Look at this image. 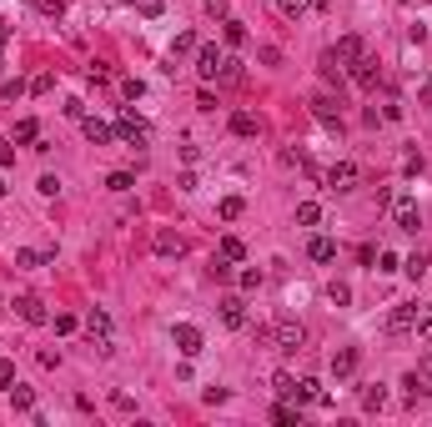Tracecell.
Wrapping results in <instances>:
<instances>
[{"label":"cell","instance_id":"cell-19","mask_svg":"<svg viewBox=\"0 0 432 427\" xmlns=\"http://www.w3.org/2000/svg\"><path fill=\"white\" fill-rule=\"evenodd\" d=\"M231 131H236V136H256V131H262V121H256L251 111H236V116H231Z\"/></svg>","mask_w":432,"mask_h":427},{"label":"cell","instance_id":"cell-25","mask_svg":"<svg viewBox=\"0 0 432 427\" xmlns=\"http://www.w3.org/2000/svg\"><path fill=\"white\" fill-rule=\"evenodd\" d=\"M222 256H226V262H242V256H247L242 237H222Z\"/></svg>","mask_w":432,"mask_h":427},{"label":"cell","instance_id":"cell-3","mask_svg":"<svg viewBox=\"0 0 432 427\" xmlns=\"http://www.w3.org/2000/svg\"><path fill=\"white\" fill-rule=\"evenodd\" d=\"M417 317H422L417 302H392V312H387V337H407L417 327Z\"/></svg>","mask_w":432,"mask_h":427},{"label":"cell","instance_id":"cell-34","mask_svg":"<svg viewBox=\"0 0 432 427\" xmlns=\"http://www.w3.org/2000/svg\"><path fill=\"white\" fill-rule=\"evenodd\" d=\"M226 40H231V46H242V40H247V26H242V20H226Z\"/></svg>","mask_w":432,"mask_h":427},{"label":"cell","instance_id":"cell-18","mask_svg":"<svg viewBox=\"0 0 432 427\" xmlns=\"http://www.w3.org/2000/svg\"><path fill=\"white\" fill-rule=\"evenodd\" d=\"M156 251H161V256H181V251H186V242L176 237V231H156Z\"/></svg>","mask_w":432,"mask_h":427},{"label":"cell","instance_id":"cell-39","mask_svg":"<svg viewBox=\"0 0 432 427\" xmlns=\"http://www.w3.org/2000/svg\"><path fill=\"white\" fill-rule=\"evenodd\" d=\"M35 186H40V196H56V191H60V181H56V176H51V171H46V176H40V181H35Z\"/></svg>","mask_w":432,"mask_h":427},{"label":"cell","instance_id":"cell-29","mask_svg":"<svg viewBox=\"0 0 432 427\" xmlns=\"http://www.w3.org/2000/svg\"><path fill=\"white\" fill-rule=\"evenodd\" d=\"M327 296H332L337 307H347V302H352V287H347V282H332V287H327Z\"/></svg>","mask_w":432,"mask_h":427},{"label":"cell","instance_id":"cell-45","mask_svg":"<svg viewBox=\"0 0 432 427\" xmlns=\"http://www.w3.org/2000/svg\"><path fill=\"white\" fill-rule=\"evenodd\" d=\"M10 161H15V146H10V141H0V171H6Z\"/></svg>","mask_w":432,"mask_h":427},{"label":"cell","instance_id":"cell-17","mask_svg":"<svg viewBox=\"0 0 432 427\" xmlns=\"http://www.w3.org/2000/svg\"><path fill=\"white\" fill-rule=\"evenodd\" d=\"M317 397H322V382H312V377H301L297 387H292V402H297V408H301V402H317Z\"/></svg>","mask_w":432,"mask_h":427},{"label":"cell","instance_id":"cell-15","mask_svg":"<svg viewBox=\"0 0 432 427\" xmlns=\"http://www.w3.org/2000/svg\"><path fill=\"white\" fill-rule=\"evenodd\" d=\"M307 256H312V262H332V256H337V242H332V237H312V242H307Z\"/></svg>","mask_w":432,"mask_h":427},{"label":"cell","instance_id":"cell-32","mask_svg":"<svg viewBox=\"0 0 432 427\" xmlns=\"http://www.w3.org/2000/svg\"><path fill=\"white\" fill-rule=\"evenodd\" d=\"M186 51H197V35H191V31H181V35H176V46H171V56H186Z\"/></svg>","mask_w":432,"mask_h":427},{"label":"cell","instance_id":"cell-9","mask_svg":"<svg viewBox=\"0 0 432 427\" xmlns=\"http://www.w3.org/2000/svg\"><path fill=\"white\" fill-rule=\"evenodd\" d=\"M222 322H226L231 332H242V327L251 322V317H247V302H242V296H222Z\"/></svg>","mask_w":432,"mask_h":427},{"label":"cell","instance_id":"cell-16","mask_svg":"<svg viewBox=\"0 0 432 427\" xmlns=\"http://www.w3.org/2000/svg\"><path fill=\"white\" fill-rule=\"evenodd\" d=\"M10 408H15V412H35V392L20 387V382H10Z\"/></svg>","mask_w":432,"mask_h":427},{"label":"cell","instance_id":"cell-33","mask_svg":"<svg viewBox=\"0 0 432 427\" xmlns=\"http://www.w3.org/2000/svg\"><path fill=\"white\" fill-rule=\"evenodd\" d=\"M402 171H407V176H422V151H407L402 156Z\"/></svg>","mask_w":432,"mask_h":427},{"label":"cell","instance_id":"cell-23","mask_svg":"<svg viewBox=\"0 0 432 427\" xmlns=\"http://www.w3.org/2000/svg\"><path fill=\"white\" fill-rule=\"evenodd\" d=\"M297 408H292V402H276V408H272V422H282V427H297Z\"/></svg>","mask_w":432,"mask_h":427},{"label":"cell","instance_id":"cell-11","mask_svg":"<svg viewBox=\"0 0 432 427\" xmlns=\"http://www.w3.org/2000/svg\"><path fill=\"white\" fill-rule=\"evenodd\" d=\"M332 56L342 60V66H352V60H362V56H367V46H362V35H342Z\"/></svg>","mask_w":432,"mask_h":427},{"label":"cell","instance_id":"cell-10","mask_svg":"<svg viewBox=\"0 0 432 427\" xmlns=\"http://www.w3.org/2000/svg\"><path fill=\"white\" fill-rule=\"evenodd\" d=\"M312 116L327 126V131H342V116H337V106H332V96H312Z\"/></svg>","mask_w":432,"mask_h":427},{"label":"cell","instance_id":"cell-8","mask_svg":"<svg viewBox=\"0 0 432 427\" xmlns=\"http://www.w3.org/2000/svg\"><path fill=\"white\" fill-rule=\"evenodd\" d=\"M171 342H176V352H181V357H197V352H201V332L191 327V322L171 327Z\"/></svg>","mask_w":432,"mask_h":427},{"label":"cell","instance_id":"cell-12","mask_svg":"<svg viewBox=\"0 0 432 427\" xmlns=\"http://www.w3.org/2000/svg\"><path fill=\"white\" fill-rule=\"evenodd\" d=\"M352 81L362 85V91H372V85H377V60H372V56L352 60Z\"/></svg>","mask_w":432,"mask_h":427},{"label":"cell","instance_id":"cell-37","mask_svg":"<svg viewBox=\"0 0 432 427\" xmlns=\"http://www.w3.org/2000/svg\"><path fill=\"white\" fill-rule=\"evenodd\" d=\"M222 217H226V221L242 217V196H226V201H222Z\"/></svg>","mask_w":432,"mask_h":427},{"label":"cell","instance_id":"cell-36","mask_svg":"<svg viewBox=\"0 0 432 427\" xmlns=\"http://www.w3.org/2000/svg\"><path fill=\"white\" fill-rule=\"evenodd\" d=\"M272 387L282 392V397H292V387H297V377H287V372H276V377H272Z\"/></svg>","mask_w":432,"mask_h":427},{"label":"cell","instance_id":"cell-35","mask_svg":"<svg viewBox=\"0 0 432 427\" xmlns=\"http://www.w3.org/2000/svg\"><path fill=\"white\" fill-rule=\"evenodd\" d=\"M141 91H146V85H141V81H136V76H126V81H121V96H126V101H136V96H141Z\"/></svg>","mask_w":432,"mask_h":427},{"label":"cell","instance_id":"cell-48","mask_svg":"<svg viewBox=\"0 0 432 427\" xmlns=\"http://www.w3.org/2000/svg\"><path fill=\"white\" fill-rule=\"evenodd\" d=\"M0 196H6V176H0Z\"/></svg>","mask_w":432,"mask_h":427},{"label":"cell","instance_id":"cell-14","mask_svg":"<svg viewBox=\"0 0 432 427\" xmlns=\"http://www.w3.org/2000/svg\"><path fill=\"white\" fill-rule=\"evenodd\" d=\"M85 141H96V146L116 141V126H106V121H96V116H85Z\"/></svg>","mask_w":432,"mask_h":427},{"label":"cell","instance_id":"cell-26","mask_svg":"<svg viewBox=\"0 0 432 427\" xmlns=\"http://www.w3.org/2000/svg\"><path fill=\"white\" fill-rule=\"evenodd\" d=\"M85 327H91V332H111V317H106L101 307H91V312H85Z\"/></svg>","mask_w":432,"mask_h":427},{"label":"cell","instance_id":"cell-24","mask_svg":"<svg viewBox=\"0 0 432 427\" xmlns=\"http://www.w3.org/2000/svg\"><path fill=\"white\" fill-rule=\"evenodd\" d=\"M297 221H301V226H317V221H322V206H317V201H301V206H297Z\"/></svg>","mask_w":432,"mask_h":427},{"label":"cell","instance_id":"cell-4","mask_svg":"<svg viewBox=\"0 0 432 427\" xmlns=\"http://www.w3.org/2000/svg\"><path fill=\"white\" fill-rule=\"evenodd\" d=\"M116 136H121V141H131V146H151V126H146L141 116H131V111H121Z\"/></svg>","mask_w":432,"mask_h":427},{"label":"cell","instance_id":"cell-28","mask_svg":"<svg viewBox=\"0 0 432 427\" xmlns=\"http://www.w3.org/2000/svg\"><path fill=\"white\" fill-rule=\"evenodd\" d=\"M427 267H432V256H422V251H417V256H407V262H402V271H407V276H422Z\"/></svg>","mask_w":432,"mask_h":427},{"label":"cell","instance_id":"cell-38","mask_svg":"<svg viewBox=\"0 0 432 427\" xmlns=\"http://www.w3.org/2000/svg\"><path fill=\"white\" fill-rule=\"evenodd\" d=\"M413 332H417L422 342H432V312H422V317H417V327H413Z\"/></svg>","mask_w":432,"mask_h":427},{"label":"cell","instance_id":"cell-13","mask_svg":"<svg viewBox=\"0 0 432 427\" xmlns=\"http://www.w3.org/2000/svg\"><path fill=\"white\" fill-rule=\"evenodd\" d=\"M352 372H357V347L332 352V377H352Z\"/></svg>","mask_w":432,"mask_h":427},{"label":"cell","instance_id":"cell-47","mask_svg":"<svg viewBox=\"0 0 432 427\" xmlns=\"http://www.w3.org/2000/svg\"><path fill=\"white\" fill-rule=\"evenodd\" d=\"M6 40H10V26H6V31H0V56H6Z\"/></svg>","mask_w":432,"mask_h":427},{"label":"cell","instance_id":"cell-41","mask_svg":"<svg viewBox=\"0 0 432 427\" xmlns=\"http://www.w3.org/2000/svg\"><path fill=\"white\" fill-rule=\"evenodd\" d=\"M51 85H56V76H35V81H31V91H35V96H46Z\"/></svg>","mask_w":432,"mask_h":427},{"label":"cell","instance_id":"cell-49","mask_svg":"<svg viewBox=\"0 0 432 427\" xmlns=\"http://www.w3.org/2000/svg\"><path fill=\"white\" fill-rule=\"evenodd\" d=\"M0 312H6V302H0Z\"/></svg>","mask_w":432,"mask_h":427},{"label":"cell","instance_id":"cell-30","mask_svg":"<svg viewBox=\"0 0 432 427\" xmlns=\"http://www.w3.org/2000/svg\"><path fill=\"white\" fill-rule=\"evenodd\" d=\"M35 10H40V15H56V20H60V15H66V0H35Z\"/></svg>","mask_w":432,"mask_h":427},{"label":"cell","instance_id":"cell-2","mask_svg":"<svg viewBox=\"0 0 432 427\" xmlns=\"http://www.w3.org/2000/svg\"><path fill=\"white\" fill-rule=\"evenodd\" d=\"M267 342H272L276 352H301V347H307V327L292 322V317H282V322L267 332Z\"/></svg>","mask_w":432,"mask_h":427},{"label":"cell","instance_id":"cell-27","mask_svg":"<svg viewBox=\"0 0 432 427\" xmlns=\"http://www.w3.org/2000/svg\"><path fill=\"white\" fill-rule=\"evenodd\" d=\"M106 186H111V191H131L136 176H131V171H111V176H106Z\"/></svg>","mask_w":432,"mask_h":427},{"label":"cell","instance_id":"cell-5","mask_svg":"<svg viewBox=\"0 0 432 427\" xmlns=\"http://www.w3.org/2000/svg\"><path fill=\"white\" fill-rule=\"evenodd\" d=\"M222 66H226V51L197 46V76H201V81H222Z\"/></svg>","mask_w":432,"mask_h":427},{"label":"cell","instance_id":"cell-21","mask_svg":"<svg viewBox=\"0 0 432 427\" xmlns=\"http://www.w3.org/2000/svg\"><path fill=\"white\" fill-rule=\"evenodd\" d=\"M362 408L367 412H382L387 408V387H362Z\"/></svg>","mask_w":432,"mask_h":427},{"label":"cell","instance_id":"cell-40","mask_svg":"<svg viewBox=\"0 0 432 427\" xmlns=\"http://www.w3.org/2000/svg\"><path fill=\"white\" fill-rule=\"evenodd\" d=\"M10 382H15V367H10V362H6V357H0V387H6V392H10Z\"/></svg>","mask_w":432,"mask_h":427},{"label":"cell","instance_id":"cell-7","mask_svg":"<svg viewBox=\"0 0 432 427\" xmlns=\"http://www.w3.org/2000/svg\"><path fill=\"white\" fill-rule=\"evenodd\" d=\"M392 221H397V231H417V226H422L417 201H413V196H397V201H392Z\"/></svg>","mask_w":432,"mask_h":427},{"label":"cell","instance_id":"cell-46","mask_svg":"<svg viewBox=\"0 0 432 427\" xmlns=\"http://www.w3.org/2000/svg\"><path fill=\"white\" fill-rule=\"evenodd\" d=\"M422 106H432V76H427V85H422Z\"/></svg>","mask_w":432,"mask_h":427},{"label":"cell","instance_id":"cell-20","mask_svg":"<svg viewBox=\"0 0 432 427\" xmlns=\"http://www.w3.org/2000/svg\"><path fill=\"white\" fill-rule=\"evenodd\" d=\"M402 387H407V408H417V402H427V392H432V387H427V382H422L417 372H413V377H407V382H402Z\"/></svg>","mask_w":432,"mask_h":427},{"label":"cell","instance_id":"cell-1","mask_svg":"<svg viewBox=\"0 0 432 427\" xmlns=\"http://www.w3.org/2000/svg\"><path fill=\"white\" fill-rule=\"evenodd\" d=\"M322 181H327L332 196H347V191L362 186V166H357V161H337L332 171H322Z\"/></svg>","mask_w":432,"mask_h":427},{"label":"cell","instance_id":"cell-43","mask_svg":"<svg viewBox=\"0 0 432 427\" xmlns=\"http://www.w3.org/2000/svg\"><path fill=\"white\" fill-rule=\"evenodd\" d=\"M377 262H382L377 271H397V267H402V262H397V256H392V251H377Z\"/></svg>","mask_w":432,"mask_h":427},{"label":"cell","instance_id":"cell-22","mask_svg":"<svg viewBox=\"0 0 432 427\" xmlns=\"http://www.w3.org/2000/svg\"><path fill=\"white\" fill-rule=\"evenodd\" d=\"M276 15L282 20H301L307 15V0H276Z\"/></svg>","mask_w":432,"mask_h":427},{"label":"cell","instance_id":"cell-42","mask_svg":"<svg viewBox=\"0 0 432 427\" xmlns=\"http://www.w3.org/2000/svg\"><path fill=\"white\" fill-rule=\"evenodd\" d=\"M15 141H35V121H20L15 126Z\"/></svg>","mask_w":432,"mask_h":427},{"label":"cell","instance_id":"cell-31","mask_svg":"<svg viewBox=\"0 0 432 427\" xmlns=\"http://www.w3.org/2000/svg\"><path fill=\"white\" fill-rule=\"evenodd\" d=\"M40 262H46V256H40V251H15V267H26V271H35Z\"/></svg>","mask_w":432,"mask_h":427},{"label":"cell","instance_id":"cell-44","mask_svg":"<svg viewBox=\"0 0 432 427\" xmlns=\"http://www.w3.org/2000/svg\"><path fill=\"white\" fill-rule=\"evenodd\" d=\"M417 377H422V382H427V387H432V352H427L422 362H417Z\"/></svg>","mask_w":432,"mask_h":427},{"label":"cell","instance_id":"cell-6","mask_svg":"<svg viewBox=\"0 0 432 427\" xmlns=\"http://www.w3.org/2000/svg\"><path fill=\"white\" fill-rule=\"evenodd\" d=\"M15 312H20V322H31V327H46L51 322V312H46V302H40V296H15Z\"/></svg>","mask_w":432,"mask_h":427}]
</instances>
